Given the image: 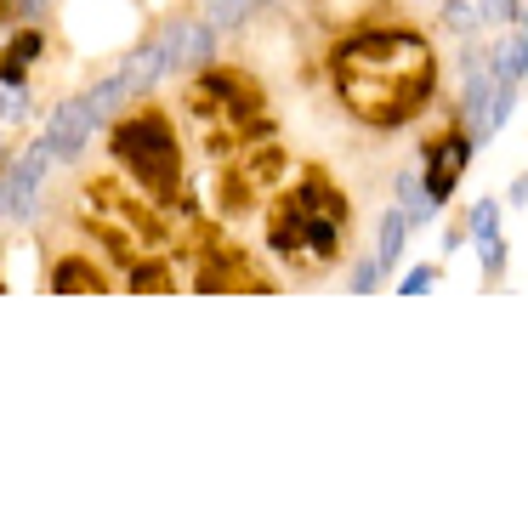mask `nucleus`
<instances>
[{"label": "nucleus", "mask_w": 528, "mask_h": 505, "mask_svg": "<svg viewBox=\"0 0 528 505\" xmlns=\"http://www.w3.org/2000/svg\"><path fill=\"white\" fill-rule=\"evenodd\" d=\"M528 69V40H506V46H500V52H494V80H517V74Z\"/></svg>", "instance_id": "9d476101"}, {"label": "nucleus", "mask_w": 528, "mask_h": 505, "mask_svg": "<svg viewBox=\"0 0 528 505\" xmlns=\"http://www.w3.org/2000/svg\"><path fill=\"white\" fill-rule=\"evenodd\" d=\"M404 210H392V216H381V244H375V267L387 273L392 262H398V250H404Z\"/></svg>", "instance_id": "6e6552de"}, {"label": "nucleus", "mask_w": 528, "mask_h": 505, "mask_svg": "<svg viewBox=\"0 0 528 505\" xmlns=\"http://www.w3.org/2000/svg\"><path fill=\"white\" fill-rule=\"evenodd\" d=\"M443 23L466 35V29H477V6H472V0H449V6H443Z\"/></svg>", "instance_id": "4468645a"}, {"label": "nucleus", "mask_w": 528, "mask_h": 505, "mask_svg": "<svg viewBox=\"0 0 528 505\" xmlns=\"http://www.w3.org/2000/svg\"><path fill=\"white\" fill-rule=\"evenodd\" d=\"M483 6H489V18H511L517 12V0H483Z\"/></svg>", "instance_id": "412c9836"}, {"label": "nucleus", "mask_w": 528, "mask_h": 505, "mask_svg": "<svg viewBox=\"0 0 528 505\" xmlns=\"http://www.w3.org/2000/svg\"><path fill=\"white\" fill-rule=\"evenodd\" d=\"M40 176H46V148L35 142V154L0 176V216H29L35 193H40Z\"/></svg>", "instance_id": "423d86ee"}, {"label": "nucleus", "mask_w": 528, "mask_h": 505, "mask_svg": "<svg viewBox=\"0 0 528 505\" xmlns=\"http://www.w3.org/2000/svg\"><path fill=\"white\" fill-rule=\"evenodd\" d=\"M472 233H477V239H489V233H494V205H489V199L472 210Z\"/></svg>", "instance_id": "a211bd4d"}, {"label": "nucleus", "mask_w": 528, "mask_h": 505, "mask_svg": "<svg viewBox=\"0 0 528 505\" xmlns=\"http://www.w3.org/2000/svg\"><path fill=\"white\" fill-rule=\"evenodd\" d=\"M6 6H12V0H0V12H6Z\"/></svg>", "instance_id": "4be33fe9"}, {"label": "nucleus", "mask_w": 528, "mask_h": 505, "mask_svg": "<svg viewBox=\"0 0 528 505\" xmlns=\"http://www.w3.org/2000/svg\"><path fill=\"white\" fill-rule=\"evenodd\" d=\"M97 125H103L97 103H91V97H74V103H63L52 114L46 137H40V148H46V159H80V148L91 142V131H97Z\"/></svg>", "instance_id": "20e7f679"}, {"label": "nucleus", "mask_w": 528, "mask_h": 505, "mask_svg": "<svg viewBox=\"0 0 528 505\" xmlns=\"http://www.w3.org/2000/svg\"><path fill=\"white\" fill-rule=\"evenodd\" d=\"M256 6H267V0H211V6H205V18H211L216 29H233V23H245Z\"/></svg>", "instance_id": "9b49d317"}, {"label": "nucleus", "mask_w": 528, "mask_h": 505, "mask_svg": "<svg viewBox=\"0 0 528 505\" xmlns=\"http://www.w3.org/2000/svg\"><path fill=\"white\" fill-rule=\"evenodd\" d=\"M375 279H381V267H375V262H364V267H358V279H352V284H358V290H370Z\"/></svg>", "instance_id": "aec40b11"}, {"label": "nucleus", "mask_w": 528, "mask_h": 505, "mask_svg": "<svg viewBox=\"0 0 528 505\" xmlns=\"http://www.w3.org/2000/svg\"><path fill=\"white\" fill-rule=\"evenodd\" d=\"M154 46H159V57H165V74H171V69H182V63H211L216 35L205 23H165Z\"/></svg>", "instance_id": "39448f33"}, {"label": "nucleus", "mask_w": 528, "mask_h": 505, "mask_svg": "<svg viewBox=\"0 0 528 505\" xmlns=\"http://www.w3.org/2000/svg\"><path fill=\"white\" fill-rule=\"evenodd\" d=\"M35 52H40V35H18V40H12V52H6V63H0V74H6V80L23 74V63H29Z\"/></svg>", "instance_id": "ddd939ff"}, {"label": "nucleus", "mask_w": 528, "mask_h": 505, "mask_svg": "<svg viewBox=\"0 0 528 505\" xmlns=\"http://www.w3.org/2000/svg\"><path fill=\"white\" fill-rule=\"evenodd\" d=\"M341 216H347L341 193H335L318 171H307L301 188L273 210V227H267V233H273V250L290 256V262L330 267L335 256H341Z\"/></svg>", "instance_id": "f03ea898"}, {"label": "nucleus", "mask_w": 528, "mask_h": 505, "mask_svg": "<svg viewBox=\"0 0 528 505\" xmlns=\"http://www.w3.org/2000/svg\"><path fill=\"white\" fill-rule=\"evenodd\" d=\"M432 86H438V57L421 35H404V29H375L335 52L341 103L352 120L375 125V131L409 125L432 103Z\"/></svg>", "instance_id": "f257e3e1"}, {"label": "nucleus", "mask_w": 528, "mask_h": 505, "mask_svg": "<svg viewBox=\"0 0 528 505\" xmlns=\"http://www.w3.org/2000/svg\"><path fill=\"white\" fill-rule=\"evenodd\" d=\"M114 154H120L125 171H137V182H142V188H154L159 199H171V193H176L182 154H176L171 125L159 120V114H137V120H125L120 131H114Z\"/></svg>", "instance_id": "7ed1b4c3"}, {"label": "nucleus", "mask_w": 528, "mask_h": 505, "mask_svg": "<svg viewBox=\"0 0 528 505\" xmlns=\"http://www.w3.org/2000/svg\"><path fill=\"white\" fill-rule=\"evenodd\" d=\"M398 193H404V205H409V227H415V222H426V216L438 210V199H432V193H421L415 182H409V176L398 182Z\"/></svg>", "instance_id": "f8f14e48"}, {"label": "nucleus", "mask_w": 528, "mask_h": 505, "mask_svg": "<svg viewBox=\"0 0 528 505\" xmlns=\"http://www.w3.org/2000/svg\"><path fill=\"white\" fill-rule=\"evenodd\" d=\"M432 279H438V267H409V273H404V296H421Z\"/></svg>", "instance_id": "2eb2a0df"}, {"label": "nucleus", "mask_w": 528, "mask_h": 505, "mask_svg": "<svg viewBox=\"0 0 528 505\" xmlns=\"http://www.w3.org/2000/svg\"><path fill=\"white\" fill-rule=\"evenodd\" d=\"M0 114H6V120L29 114V108H23V91H18V86H0Z\"/></svg>", "instance_id": "dca6fc26"}, {"label": "nucleus", "mask_w": 528, "mask_h": 505, "mask_svg": "<svg viewBox=\"0 0 528 505\" xmlns=\"http://www.w3.org/2000/svg\"><path fill=\"white\" fill-rule=\"evenodd\" d=\"M477 244H483V267H489V273H500V267H506V250H500V239L489 233V239H477Z\"/></svg>", "instance_id": "f3484780"}, {"label": "nucleus", "mask_w": 528, "mask_h": 505, "mask_svg": "<svg viewBox=\"0 0 528 505\" xmlns=\"http://www.w3.org/2000/svg\"><path fill=\"white\" fill-rule=\"evenodd\" d=\"M466 159H472V142L466 137H443L426 148V193L432 199H449L460 182V171H466Z\"/></svg>", "instance_id": "0eeeda50"}, {"label": "nucleus", "mask_w": 528, "mask_h": 505, "mask_svg": "<svg viewBox=\"0 0 528 505\" xmlns=\"http://www.w3.org/2000/svg\"><path fill=\"white\" fill-rule=\"evenodd\" d=\"M52 290H103V273H97L91 262H57Z\"/></svg>", "instance_id": "1a4fd4ad"}, {"label": "nucleus", "mask_w": 528, "mask_h": 505, "mask_svg": "<svg viewBox=\"0 0 528 505\" xmlns=\"http://www.w3.org/2000/svg\"><path fill=\"white\" fill-rule=\"evenodd\" d=\"M137 284H142V290H165V284H171V273H165V267H142Z\"/></svg>", "instance_id": "6ab92c4d"}]
</instances>
